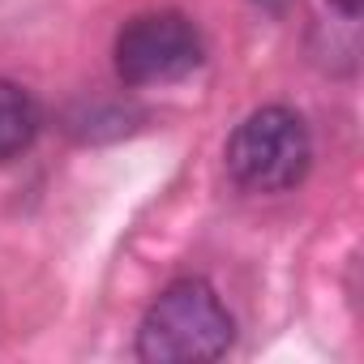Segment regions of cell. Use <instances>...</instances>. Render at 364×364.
Returning <instances> with one entry per match:
<instances>
[{"label":"cell","mask_w":364,"mask_h":364,"mask_svg":"<svg viewBox=\"0 0 364 364\" xmlns=\"http://www.w3.org/2000/svg\"><path fill=\"white\" fill-rule=\"evenodd\" d=\"M236 338L232 313L206 279H176L154 296L137 326V360L150 364H198L228 355Z\"/></svg>","instance_id":"cell-1"},{"label":"cell","mask_w":364,"mask_h":364,"mask_svg":"<svg viewBox=\"0 0 364 364\" xmlns=\"http://www.w3.org/2000/svg\"><path fill=\"white\" fill-rule=\"evenodd\" d=\"M313 167V137L300 112L257 107L228 137V171L245 193H287Z\"/></svg>","instance_id":"cell-2"},{"label":"cell","mask_w":364,"mask_h":364,"mask_svg":"<svg viewBox=\"0 0 364 364\" xmlns=\"http://www.w3.org/2000/svg\"><path fill=\"white\" fill-rule=\"evenodd\" d=\"M206 60L202 31L176 9L137 14L116 35V73L129 86H167L189 77Z\"/></svg>","instance_id":"cell-3"},{"label":"cell","mask_w":364,"mask_h":364,"mask_svg":"<svg viewBox=\"0 0 364 364\" xmlns=\"http://www.w3.org/2000/svg\"><path fill=\"white\" fill-rule=\"evenodd\" d=\"M39 124H43V116H39V103L31 99V90L0 77V163L31 150V141L39 137Z\"/></svg>","instance_id":"cell-4"},{"label":"cell","mask_w":364,"mask_h":364,"mask_svg":"<svg viewBox=\"0 0 364 364\" xmlns=\"http://www.w3.org/2000/svg\"><path fill=\"white\" fill-rule=\"evenodd\" d=\"M330 5H334L343 18H360V0H330Z\"/></svg>","instance_id":"cell-5"}]
</instances>
